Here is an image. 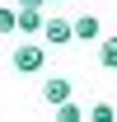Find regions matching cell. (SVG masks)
I'll return each instance as SVG.
<instances>
[{"instance_id": "9", "label": "cell", "mask_w": 117, "mask_h": 122, "mask_svg": "<svg viewBox=\"0 0 117 122\" xmlns=\"http://www.w3.org/2000/svg\"><path fill=\"white\" fill-rule=\"evenodd\" d=\"M19 5H42V0H19Z\"/></svg>"}, {"instance_id": "3", "label": "cell", "mask_w": 117, "mask_h": 122, "mask_svg": "<svg viewBox=\"0 0 117 122\" xmlns=\"http://www.w3.org/2000/svg\"><path fill=\"white\" fill-rule=\"evenodd\" d=\"M47 42H70V19H42V28H38Z\"/></svg>"}, {"instance_id": "5", "label": "cell", "mask_w": 117, "mask_h": 122, "mask_svg": "<svg viewBox=\"0 0 117 122\" xmlns=\"http://www.w3.org/2000/svg\"><path fill=\"white\" fill-rule=\"evenodd\" d=\"M80 117H84V113H80L75 99H61V103H56V122H80Z\"/></svg>"}, {"instance_id": "10", "label": "cell", "mask_w": 117, "mask_h": 122, "mask_svg": "<svg viewBox=\"0 0 117 122\" xmlns=\"http://www.w3.org/2000/svg\"><path fill=\"white\" fill-rule=\"evenodd\" d=\"M42 5H61V0H42Z\"/></svg>"}, {"instance_id": "7", "label": "cell", "mask_w": 117, "mask_h": 122, "mask_svg": "<svg viewBox=\"0 0 117 122\" xmlns=\"http://www.w3.org/2000/svg\"><path fill=\"white\" fill-rule=\"evenodd\" d=\"M89 117H94V122H112L117 113H112V103H94V113H89Z\"/></svg>"}, {"instance_id": "1", "label": "cell", "mask_w": 117, "mask_h": 122, "mask_svg": "<svg viewBox=\"0 0 117 122\" xmlns=\"http://www.w3.org/2000/svg\"><path fill=\"white\" fill-rule=\"evenodd\" d=\"M42 61H47V52H42L38 42H24V47H14V71H24V75L42 71Z\"/></svg>"}, {"instance_id": "8", "label": "cell", "mask_w": 117, "mask_h": 122, "mask_svg": "<svg viewBox=\"0 0 117 122\" xmlns=\"http://www.w3.org/2000/svg\"><path fill=\"white\" fill-rule=\"evenodd\" d=\"M0 33H14V10L0 5Z\"/></svg>"}, {"instance_id": "4", "label": "cell", "mask_w": 117, "mask_h": 122, "mask_svg": "<svg viewBox=\"0 0 117 122\" xmlns=\"http://www.w3.org/2000/svg\"><path fill=\"white\" fill-rule=\"evenodd\" d=\"M70 80H47V85H42V99H47V103H52V108H56L61 103V99H70Z\"/></svg>"}, {"instance_id": "2", "label": "cell", "mask_w": 117, "mask_h": 122, "mask_svg": "<svg viewBox=\"0 0 117 122\" xmlns=\"http://www.w3.org/2000/svg\"><path fill=\"white\" fill-rule=\"evenodd\" d=\"M98 33H103V24H98L94 14H80V19H70V38H80V42H94Z\"/></svg>"}, {"instance_id": "6", "label": "cell", "mask_w": 117, "mask_h": 122, "mask_svg": "<svg viewBox=\"0 0 117 122\" xmlns=\"http://www.w3.org/2000/svg\"><path fill=\"white\" fill-rule=\"evenodd\" d=\"M98 61H103V71H112V66H117V38H103V47H98Z\"/></svg>"}]
</instances>
